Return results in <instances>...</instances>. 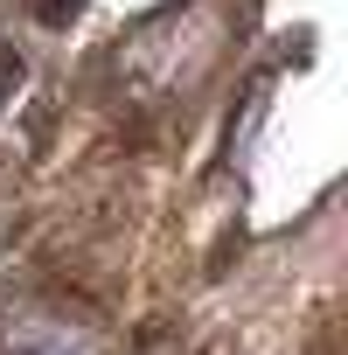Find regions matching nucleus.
Masks as SVG:
<instances>
[{
  "label": "nucleus",
  "mask_w": 348,
  "mask_h": 355,
  "mask_svg": "<svg viewBox=\"0 0 348 355\" xmlns=\"http://www.w3.org/2000/svg\"><path fill=\"white\" fill-rule=\"evenodd\" d=\"M28 77V63H21V49H8V42H0V91H15Z\"/></svg>",
  "instance_id": "obj_1"
},
{
  "label": "nucleus",
  "mask_w": 348,
  "mask_h": 355,
  "mask_svg": "<svg viewBox=\"0 0 348 355\" xmlns=\"http://www.w3.org/2000/svg\"><path fill=\"white\" fill-rule=\"evenodd\" d=\"M70 15H77V8H70V0H42V21H49V28H63Z\"/></svg>",
  "instance_id": "obj_2"
}]
</instances>
